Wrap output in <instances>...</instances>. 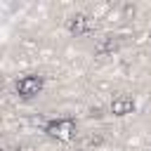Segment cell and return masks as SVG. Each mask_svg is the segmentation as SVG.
Wrapping results in <instances>:
<instances>
[{
  "label": "cell",
  "instance_id": "7a4b0ae2",
  "mask_svg": "<svg viewBox=\"0 0 151 151\" xmlns=\"http://www.w3.org/2000/svg\"><path fill=\"white\" fill-rule=\"evenodd\" d=\"M40 78H35V76H31V78H21L19 83H17V92L21 94V97H33V94H38V90H40Z\"/></svg>",
  "mask_w": 151,
  "mask_h": 151
},
{
  "label": "cell",
  "instance_id": "6da1fadb",
  "mask_svg": "<svg viewBox=\"0 0 151 151\" xmlns=\"http://www.w3.org/2000/svg\"><path fill=\"white\" fill-rule=\"evenodd\" d=\"M47 132L52 137H59V139H71L76 134V123L71 118H59V120H52L47 125Z\"/></svg>",
  "mask_w": 151,
  "mask_h": 151
},
{
  "label": "cell",
  "instance_id": "277c9868",
  "mask_svg": "<svg viewBox=\"0 0 151 151\" xmlns=\"http://www.w3.org/2000/svg\"><path fill=\"white\" fill-rule=\"evenodd\" d=\"M87 28H90V19H87V17H83V14L73 17V21H71V31H76V33H85Z\"/></svg>",
  "mask_w": 151,
  "mask_h": 151
},
{
  "label": "cell",
  "instance_id": "3957f363",
  "mask_svg": "<svg viewBox=\"0 0 151 151\" xmlns=\"http://www.w3.org/2000/svg\"><path fill=\"white\" fill-rule=\"evenodd\" d=\"M134 109V101L132 99H116L113 104H111V111L116 113V116H125V113H130Z\"/></svg>",
  "mask_w": 151,
  "mask_h": 151
}]
</instances>
